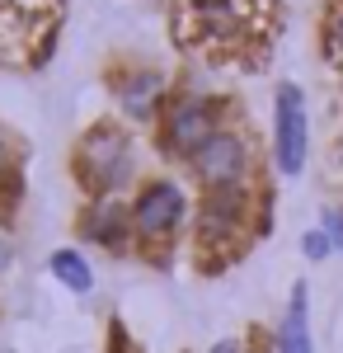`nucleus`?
Wrapping results in <instances>:
<instances>
[{"mask_svg": "<svg viewBox=\"0 0 343 353\" xmlns=\"http://www.w3.org/2000/svg\"><path fill=\"white\" fill-rule=\"evenodd\" d=\"M76 179L90 198H118L136 184V141L118 123H94L76 141Z\"/></svg>", "mask_w": 343, "mask_h": 353, "instance_id": "nucleus-1", "label": "nucleus"}, {"mask_svg": "<svg viewBox=\"0 0 343 353\" xmlns=\"http://www.w3.org/2000/svg\"><path fill=\"white\" fill-rule=\"evenodd\" d=\"M193 217V198L179 179L156 174V179H141L132 193V226H136V245H169L184 221Z\"/></svg>", "mask_w": 343, "mask_h": 353, "instance_id": "nucleus-2", "label": "nucleus"}, {"mask_svg": "<svg viewBox=\"0 0 343 353\" xmlns=\"http://www.w3.org/2000/svg\"><path fill=\"white\" fill-rule=\"evenodd\" d=\"M221 128H226L221 123V104L211 94H193V90L174 94L165 104V113H160V151L188 165Z\"/></svg>", "mask_w": 343, "mask_h": 353, "instance_id": "nucleus-3", "label": "nucleus"}, {"mask_svg": "<svg viewBox=\"0 0 343 353\" xmlns=\"http://www.w3.org/2000/svg\"><path fill=\"white\" fill-rule=\"evenodd\" d=\"M249 170H254V151L240 128H221L207 146L188 161V174L202 184V193L216 189H249Z\"/></svg>", "mask_w": 343, "mask_h": 353, "instance_id": "nucleus-4", "label": "nucleus"}, {"mask_svg": "<svg viewBox=\"0 0 343 353\" xmlns=\"http://www.w3.org/2000/svg\"><path fill=\"white\" fill-rule=\"evenodd\" d=\"M311 151V118H306V94L301 85H278L273 94V161L282 174H301Z\"/></svg>", "mask_w": 343, "mask_h": 353, "instance_id": "nucleus-5", "label": "nucleus"}, {"mask_svg": "<svg viewBox=\"0 0 343 353\" xmlns=\"http://www.w3.org/2000/svg\"><path fill=\"white\" fill-rule=\"evenodd\" d=\"M249 217H254V198L249 189H216V193H202L198 203V245L202 250H231V245L249 231Z\"/></svg>", "mask_w": 343, "mask_h": 353, "instance_id": "nucleus-6", "label": "nucleus"}, {"mask_svg": "<svg viewBox=\"0 0 343 353\" xmlns=\"http://www.w3.org/2000/svg\"><path fill=\"white\" fill-rule=\"evenodd\" d=\"M80 236L90 245H99L108 254H123L136 245V226H132V203L123 198H90L80 212Z\"/></svg>", "mask_w": 343, "mask_h": 353, "instance_id": "nucleus-7", "label": "nucleus"}, {"mask_svg": "<svg viewBox=\"0 0 343 353\" xmlns=\"http://www.w3.org/2000/svg\"><path fill=\"white\" fill-rule=\"evenodd\" d=\"M113 99H118V109L123 118H132V123H146V118H160L165 113V76L151 71V66H132V71H123L118 81H113Z\"/></svg>", "mask_w": 343, "mask_h": 353, "instance_id": "nucleus-8", "label": "nucleus"}, {"mask_svg": "<svg viewBox=\"0 0 343 353\" xmlns=\"http://www.w3.org/2000/svg\"><path fill=\"white\" fill-rule=\"evenodd\" d=\"M273 353H315V339H311V297H306V283L291 288L287 316L278 325V344Z\"/></svg>", "mask_w": 343, "mask_h": 353, "instance_id": "nucleus-9", "label": "nucleus"}, {"mask_svg": "<svg viewBox=\"0 0 343 353\" xmlns=\"http://www.w3.org/2000/svg\"><path fill=\"white\" fill-rule=\"evenodd\" d=\"M48 269H52V278L61 288H71L76 297H85V292L94 288V269H90V259H85L80 250H56Z\"/></svg>", "mask_w": 343, "mask_h": 353, "instance_id": "nucleus-10", "label": "nucleus"}, {"mask_svg": "<svg viewBox=\"0 0 343 353\" xmlns=\"http://www.w3.org/2000/svg\"><path fill=\"white\" fill-rule=\"evenodd\" d=\"M301 250H306V259H329V254H334V241H329V236H324V231H306V236H301Z\"/></svg>", "mask_w": 343, "mask_h": 353, "instance_id": "nucleus-11", "label": "nucleus"}, {"mask_svg": "<svg viewBox=\"0 0 343 353\" xmlns=\"http://www.w3.org/2000/svg\"><path fill=\"white\" fill-rule=\"evenodd\" d=\"M14 170H19L14 146H10V137H5V128H0V189H5V184H14Z\"/></svg>", "mask_w": 343, "mask_h": 353, "instance_id": "nucleus-12", "label": "nucleus"}, {"mask_svg": "<svg viewBox=\"0 0 343 353\" xmlns=\"http://www.w3.org/2000/svg\"><path fill=\"white\" fill-rule=\"evenodd\" d=\"M320 231L334 241V250H343V212H339V208H329V212L320 217Z\"/></svg>", "mask_w": 343, "mask_h": 353, "instance_id": "nucleus-13", "label": "nucleus"}, {"mask_svg": "<svg viewBox=\"0 0 343 353\" xmlns=\"http://www.w3.org/2000/svg\"><path fill=\"white\" fill-rule=\"evenodd\" d=\"M324 43H329V57H339V66H343V10L329 19V38Z\"/></svg>", "mask_w": 343, "mask_h": 353, "instance_id": "nucleus-14", "label": "nucleus"}, {"mask_svg": "<svg viewBox=\"0 0 343 353\" xmlns=\"http://www.w3.org/2000/svg\"><path fill=\"white\" fill-rule=\"evenodd\" d=\"M10 264H14V245H10V236L0 231V273L10 269Z\"/></svg>", "mask_w": 343, "mask_h": 353, "instance_id": "nucleus-15", "label": "nucleus"}, {"mask_svg": "<svg viewBox=\"0 0 343 353\" xmlns=\"http://www.w3.org/2000/svg\"><path fill=\"white\" fill-rule=\"evenodd\" d=\"M207 353H245V344H240V339H221V344H211Z\"/></svg>", "mask_w": 343, "mask_h": 353, "instance_id": "nucleus-16", "label": "nucleus"}, {"mask_svg": "<svg viewBox=\"0 0 343 353\" xmlns=\"http://www.w3.org/2000/svg\"><path fill=\"white\" fill-rule=\"evenodd\" d=\"M19 5H24V10H33V5H38V0H19Z\"/></svg>", "mask_w": 343, "mask_h": 353, "instance_id": "nucleus-17", "label": "nucleus"}]
</instances>
